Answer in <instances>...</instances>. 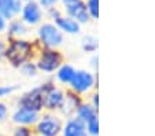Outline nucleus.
Masks as SVG:
<instances>
[{"mask_svg": "<svg viewBox=\"0 0 155 136\" xmlns=\"http://www.w3.org/2000/svg\"><path fill=\"white\" fill-rule=\"evenodd\" d=\"M33 55V45L25 38H11L6 45L4 58L14 68H21L24 63L29 62Z\"/></svg>", "mask_w": 155, "mask_h": 136, "instance_id": "obj_1", "label": "nucleus"}, {"mask_svg": "<svg viewBox=\"0 0 155 136\" xmlns=\"http://www.w3.org/2000/svg\"><path fill=\"white\" fill-rule=\"evenodd\" d=\"M62 120L58 115H54L51 113L41 115L38 121L36 122L35 132L38 136H61L62 131Z\"/></svg>", "mask_w": 155, "mask_h": 136, "instance_id": "obj_2", "label": "nucleus"}, {"mask_svg": "<svg viewBox=\"0 0 155 136\" xmlns=\"http://www.w3.org/2000/svg\"><path fill=\"white\" fill-rule=\"evenodd\" d=\"M38 35V41L44 45L45 48H52L55 50V47L62 44L63 41V35L62 32L55 26L54 24H43L37 30Z\"/></svg>", "mask_w": 155, "mask_h": 136, "instance_id": "obj_3", "label": "nucleus"}, {"mask_svg": "<svg viewBox=\"0 0 155 136\" xmlns=\"http://www.w3.org/2000/svg\"><path fill=\"white\" fill-rule=\"evenodd\" d=\"M44 96L45 94H44L41 85L36 87L21 96L18 101V107H25V109L40 113L44 109Z\"/></svg>", "mask_w": 155, "mask_h": 136, "instance_id": "obj_4", "label": "nucleus"}, {"mask_svg": "<svg viewBox=\"0 0 155 136\" xmlns=\"http://www.w3.org/2000/svg\"><path fill=\"white\" fill-rule=\"evenodd\" d=\"M61 65H62V55L56 50H52V48H45V50L41 51L40 56L37 59V63H36L38 70L47 71V73H51V71L59 69Z\"/></svg>", "mask_w": 155, "mask_h": 136, "instance_id": "obj_5", "label": "nucleus"}, {"mask_svg": "<svg viewBox=\"0 0 155 136\" xmlns=\"http://www.w3.org/2000/svg\"><path fill=\"white\" fill-rule=\"evenodd\" d=\"M40 118V113L33 110L25 109V107H17L11 115V121L17 127H32L36 125V122Z\"/></svg>", "mask_w": 155, "mask_h": 136, "instance_id": "obj_6", "label": "nucleus"}, {"mask_svg": "<svg viewBox=\"0 0 155 136\" xmlns=\"http://www.w3.org/2000/svg\"><path fill=\"white\" fill-rule=\"evenodd\" d=\"M95 77L92 73L87 70H76L73 80L70 81V85L73 91L76 92H87L94 87Z\"/></svg>", "mask_w": 155, "mask_h": 136, "instance_id": "obj_7", "label": "nucleus"}, {"mask_svg": "<svg viewBox=\"0 0 155 136\" xmlns=\"http://www.w3.org/2000/svg\"><path fill=\"white\" fill-rule=\"evenodd\" d=\"M21 14H22V22L25 25H37L43 18V10L37 2H30L22 6Z\"/></svg>", "mask_w": 155, "mask_h": 136, "instance_id": "obj_8", "label": "nucleus"}, {"mask_svg": "<svg viewBox=\"0 0 155 136\" xmlns=\"http://www.w3.org/2000/svg\"><path fill=\"white\" fill-rule=\"evenodd\" d=\"M61 136H88V133L84 122H81L77 117H73L62 125Z\"/></svg>", "mask_w": 155, "mask_h": 136, "instance_id": "obj_9", "label": "nucleus"}, {"mask_svg": "<svg viewBox=\"0 0 155 136\" xmlns=\"http://www.w3.org/2000/svg\"><path fill=\"white\" fill-rule=\"evenodd\" d=\"M22 2L21 0H0V15L4 19H15L22 10Z\"/></svg>", "mask_w": 155, "mask_h": 136, "instance_id": "obj_10", "label": "nucleus"}, {"mask_svg": "<svg viewBox=\"0 0 155 136\" xmlns=\"http://www.w3.org/2000/svg\"><path fill=\"white\" fill-rule=\"evenodd\" d=\"M66 12H68V17L73 18L78 24H84L89 19V12H88L87 4L84 2H78V3L66 6Z\"/></svg>", "mask_w": 155, "mask_h": 136, "instance_id": "obj_11", "label": "nucleus"}, {"mask_svg": "<svg viewBox=\"0 0 155 136\" xmlns=\"http://www.w3.org/2000/svg\"><path fill=\"white\" fill-rule=\"evenodd\" d=\"M63 103H64V94L61 89L54 88L48 94H45V96H44V107L48 109L50 111L62 109Z\"/></svg>", "mask_w": 155, "mask_h": 136, "instance_id": "obj_12", "label": "nucleus"}, {"mask_svg": "<svg viewBox=\"0 0 155 136\" xmlns=\"http://www.w3.org/2000/svg\"><path fill=\"white\" fill-rule=\"evenodd\" d=\"M55 26L58 28L61 32L64 33H70V35H74V33L80 32V24L76 22L73 18L70 17H59L55 19Z\"/></svg>", "mask_w": 155, "mask_h": 136, "instance_id": "obj_13", "label": "nucleus"}, {"mask_svg": "<svg viewBox=\"0 0 155 136\" xmlns=\"http://www.w3.org/2000/svg\"><path fill=\"white\" fill-rule=\"evenodd\" d=\"M81 104L82 103L77 95H74L73 92H68V94H64V103L61 110L64 114H71V113L77 111V109H78Z\"/></svg>", "mask_w": 155, "mask_h": 136, "instance_id": "obj_14", "label": "nucleus"}, {"mask_svg": "<svg viewBox=\"0 0 155 136\" xmlns=\"http://www.w3.org/2000/svg\"><path fill=\"white\" fill-rule=\"evenodd\" d=\"M77 118L81 122H84V124H88L89 121L97 118L96 109L92 104H81L77 109Z\"/></svg>", "mask_w": 155, "mask_h": 136, "instance_id": "obj_15", "label": "nucleus"}, {"mask_svg": "<svg viewBox=\"0 0 155 136\" xmlns=\"http://www.w3.org/2000/svg\"><path fill=\"white\" fill-rule=\"evenodd\" d=\"M26 30H28V28L22 22V19H12L8 24V26H7L8 36H12V37H19V36L25 35Z\"/></svg>", "mask_w": 155, "mask_h": 136, "instance_id": "obj_16", "label": "nucleus"}, {"mask_svg": "<svg viewBox=\"0 0 155 136\" xmlns=\"http://www.w3.org/2000/svg\"><path fill=\"white\" fill-rule=\"evenodd\" d=\"M74 73H76V70H74V68L71 65H61V68L58 69L56 77H58V80L61 83L70 84V81L73 80L74 77Z\"/></svg>", "mask_w": 155, "mask_h": 136, "instance_id": "obj_17", "label": "nucleus"}, {"mask_svg": "<svg viewBox=\"0 0 155 136\" xmlns=\"http://www.w3.org/2000/svg\"><path fill=\"white\" fill-rule=\"evenodd\" d=\"M82 48L85 51H89V52H94L97 48V40L94 37V36H87L82 40Z\"/></svg>", "mask_w": 155, "mask_h": 136, "instance_id": "obj_18", "label": "nucleus"}, {"mask_svg": "<svg viewBox=\"0 0 155 136\" xmlns=\"http://www.w3.org/2000/svg\"><path fill=\"white\" fill-rule=\"evenodd\" d=\"M85 129H87L88 136H97L99 135V121L97 118L89 121L88 124H85Z\"/></svg>", "mask_w": 155, "mask_h": 136, "instance_id": "obj_19", "label": "nucleus"}, {"mask_svg": "<svg viewBox=\"0 0 155 136\" xmlns=\"http://www.w3.org/2000/svg\"><path fill=\"white\" fill-rule=\"evenodd\" d=\"M87 8L89 15L94 18L99 17V0H88L87 2Z\"/></svg>", "mask_w": 155, "mask_h": 136, "instance_id": "obj_20", "label": "nucleus"}, {"mask_svg": "<svg viewBox=\"0 0 155 136\" xmlns=\"http://www.w3.org/2000/svg\"><path fill=\"white\" fill-rule=\"evenodd\" d=\"M21 70L24 71V74H26V76H29V77H33V76H36V73H37V66H36V63H32L29 61V62H26V63H24V65L21 66Z\"/></svg>", "mask_w": 155, "mask_h": 136, "instance_id": "obj_21", "label": "nucleus"}, {"mask_svg": "<svg viewBox=\"0 0 155 136\" xmlns=\"http://www.w3.org/2000/svg\"><path fill=\"white\" fill-rule=\"evenodd\" d=\"M12 136H35V132L29 127H17L12 132Z\"/></svg>", "mask_w": 155, "mask_h": 136, "instance_id": "obj_22", "label": "nucleus"}, {"mask_svg": "<svg viewBox=\"0 0 155 136\" xmlns=\"http://www.w3.org/2000/svg\"><path fill=\"white\" fill-rule=\"evenodd\" d=\"M7 117H8V106L4 102H0V122L6 121Z\"/></svg>", "mask_w": 155, "mask_h": 136, "instance_id": "obj_23", "label": "nucleus"}, {"mask_svg": "<svg viewBox=\"0 0 155 136\" xmlns=\"http://www.w3.org/2000/svg\"><path fill=\"white\" fill-rule=\"evenodd\" d=\"M17 89V87H10V85H0V98H4L7 95L12 94Z\"/></svg>", "mask_w": 155, "mask_h": 136, "instance_id": "obj_24", "label": "nucleus"}, {"mask_svg": "<svg viewBox=\"0 0 155 136\" xmlns=\"http://www.w3.org/2000/svg\"><path fill=\"white\" fill-rule=\"evenodd\" d=\"M37 3L40 4L41 7H47V8H50V7H54L56 3H58V0H37Z\"/></svg>", "mask_w": 155, "mask_h": 136, "instance_id": "obj_25", "label": "nucleus"}, {"mask_svg": "<svg viewBox=\"0 0 155 136\" xmlns=\"http://www.w3.org/2000/svg\"><path fill=\"white\" fill-rule=\"evenodd\" d=\"M48 14H50V17L52 18L54 21H55L56 18L61 17V12H59V10L55 8V7H50V8H48Z\"/></svg>", "mask_w": 155, "mask_h": 136, "instance_id": "obj_26", "label": "nucleus"}, {"mask_svg": "<svg viewBox=\"0 0 155 136\" xmlns=\"http://www.w3.org/2000/svg\"><path fill=\"white\" fill-rule=\"evenodd\" d=\"M4 52H6V43L0 38V62L4 59Z\"/></svg>", "mask_w": 155, "mask_h": 136, "instance_id": "obj_27", "label": "nucleus"}, {"mask_svg": "<svg viewBox=\"0 0 155 136\" xmlns=\"http://www.w3.org/2000/svg\"><path fill=\"white\" fill-rule=\"evenodd\" d=\"M6 26H7V24H6V19H4L2 15H0V33L3 32L4 29H6Z\"/></svg>", "mask_w": 155, "mask_h": 136, "instance_id": "obj_28", "label": "nucleus"}, {"mask_svg": "<svg viewBox=\"0 0 155 136\" xmlns=\"http://www.w3.org/2000/svg\"><path fill=\"white\" fill-rule=\"evenodd\" d=\"M64 6H70V4H74V3H78L81 0H62Z\"/></svg>", "mask_w": 155, "mask_h": 136, "instance_id": "obj_29", "label": "nucleus"}, {"mask_svg": "<svg viewBox=\"0 0 155 136\" xmlns=\"http://www.w3.org/2000/svg\"><path fill=\"white\" fill-rule=\"evenodd\" d=\"M97 96H99V95H94V104H92V106L95 107V109H97V106H99V98H97Z\"/></svg>", "mask_w": 155, "mask_h": 136, "instance_id": "obj_30", "label": "nucleus"}, {"mask_svg": "<svg viewBox=\"0 0 155 136\" xmlns=\"http://www.w3.org/2000/svg\"><path fill=\"white\" fill-rule=\"evenodd\" d=\"M21 2H22V3H24V2L25 3H30V2H35V0H21Z\"/></svg>", "mask_w": 155, "mask_h": 136, "instance_id": "obj_31", "label": "nucleus"}, {"mask_svg": "<svg viewBox=\"0 0 155 136\" xmlns=\"http://www.w3.org/2000/svg\"><path fill=\"white\" fill-rule=\"evenodd\" d=\"M0 136H2V132H0Z\"/></svg>", "mask_w": 155, "mask_h": 136, "instance_id": "obj_32", "label": "nucleus"}]
</instances>
